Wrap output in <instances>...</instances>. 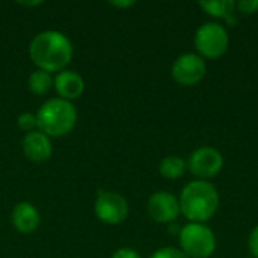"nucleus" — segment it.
<instances>
[{
	"mask_svg": "<svg viewBox=\"0 0 258 258\" xmlns=\"http://www.w3.org/2000/svg\"><path fill=\"white\" fill-rule=\"evenodd\" d=\"M73 54L74 48L71 41L57 30H44L38 33L29 45L32 62L47 73H60L70 63Z\"/></svg>",
	"mask_w": 258,
	"mask_h": 258,
	"instance_id": "nucleus-1",
	"label": "nucleus"
},
{
	"mask_svg": "<svg viewBox=\"0 0 258 258\" xmlns=\"http://www.w3.org/2000/svg\"><path fill=\"white\" fill-rule=\"evenodd\" d=\"M178 203L180 213H183L189 222L206 224L218 212L219 194L212 183L194 180L183 187Z\"/></svg>",
	"mask_w": 258,
	"mask_h": 258,
	"instance_id": "nucleus-2",
	"label": "nucleus"
},
{
	"mask_svg": "<svg viewBox=\"0 0 258 258\" xmlns=\"http://www.w3.org/2000/svg\"><path fill=\"white\" fill-rule=\"evenodd\" d=\"M39 132L48 138H59L68 135L77 122V112L71 101L62 98L47 100L36 113Z\"/></svg>",
	"mask_w": 258,
	"mask_h": 258,
	"instance_id": "nucleus-3",
	"label": "nucleus"
},
{
	"mask_svg": "<svg viewBox=\"0 0 258 258\" xmlns=\"http://www.w3.org/2000/svg\"><path fill=\"white\" fill-rule=\"evenodd\" d=\"M180 246L189 258H209L216 249V236L206 224L189 222L180 230Z\"/></svg>",
	"mask_w": 258,
	"mask_h": 258,
	"instance_id": "nucleus-4",
	"label": "nucleus"
},
{
	"mask_svg": "<svg viewBox=\"0 0 258 258\" xmlns=\"http://www.w3.org/2000/svg\"><path fill=\"white\" fill-rule=\"evenodd\" d=\"M195 48L203 59H219L230 45L227 29L219 23H204L195 32Z\"/></svg>",
	"mask_w": 258,
	"mask_h": 258,
	"instance_id": "nucleus-5",
	"label": "nucleus"
},
{
	"mask_svg": "<svg viewBox=\"0 0 258 258\" xmlns=\"http://www.w3.org/2000/svg\"><path fill=\"white\" fill-rule=\"evenodd\" d=\"M222 168L224 156L212 147L197 148L187 160V169L190 171V174L204 181L216 177L222 171Z\"/></svg>",
	"mask_w": 258,
	"mask_h": 258,
	"instance_id": "nucleus-6",
	"label": "nucleus"
},
{
	"mask_svg": "<svg viewBox=\"0 0 258 258\" xmlns=\"http://www.w3.org/2000/svg\"><path fill=\"white\" fill-rule=\"evenodd\" d=\"M207 73L206 60L198 53H184L178 56L171 68L172 79L181 86L198 85Z\"/></svg>",
	"mask_w": 258,
	"mask_h": 258,
	"instance_id": "nucleus-7",
	"label": "nucleus"
},
{
	"mask_svg": "<svg viewBox=\"0 0 258 258\" xmlns=\"http://www.w3.org/2000/svg\"><path fill=\"white\" fill-rule=\"evenodd\" d=\"M94 212L101 222L116 225L127 218L128 204L125 198L116 192H101L95 200Z\"/></svg>",
	"mask_w": 258,
	"mask_h": 258,
	"instance_id": "nucleus-8",
	"label": "nucleus"
},
{
	"mask_svg": "<svg viewBox=\"0 0 258 258\" xmlns=\"http://www.w3.org/2000/svg\"><path fill=\"white\" fill-rule=\"evenodd\" d=\"M148 215L153 221L159 224H168L178 218L180 203L175 195L166 190H159L153 194L147 204Z\"/></svg>",
	"mask_w": 258,
	"mask_h": 258,
	"instance_id": "nucleus-9",
	"label": "nucleus"
},
{
	"mask_svg": "<svg viewBox=\"0 0 258 258\" xmlns=\"http://www.w3.org/2000/svg\"><path fill=\"white\" fill-rule=\"evenodd\" d=\"M23 151L24 156L35 163L45 162L51 157V142L47 135L39 130H33L27 133L23 139Z\"/></svg>",
	"mask_w": 258,
	"mask_h": 258,
	"instance_id": "nucleus-10",
	"label": "nucleus"
},
{
	"mask_svg": "<svg viewBox=\"0 0 258 258\" xmlns=\"http://www.w3.org/2000/svg\"><path fill=\"white\" fill-rule=\"evenodd\" d=\"M53 85L60 98L67 101L79 98L85 91V80L82 79V76L70 70H62L60 73H57Z\"/></svg>",
	"mask_w": 258,
	"mask_h": 258,
	"instance_id": "nucleus-11",
	"label": "nucleus"
},
{
	"mask_svg": "<svg viewBox=\"0 0 258 258\" xmlns=\"http://www.w3.org/2000/svg\"><path fill=\"white\" fill-rule=\"evenodd\" d=\"M11 221L18 233L29 234L33 233L39 225V212L33 204L21 201L14 207L11 213Z\"/></svg>",
	"mask_w": 258,
	"mask_h": 258,
	"instance_id": "nucleus-12",
	"label": "nucleus"
},
{
	"mask_svg": "<svg viewBox=\"0 0 258 258\" xmlns=\"http://www.w3.org/2000/svg\"><path fill=\"white\" fill-rule=\"evenodd\" d=\"M187 169V163L180 156H168L159 165V172L162 177L168 180H177L184 175Z\"/></svg>",
	"mask_w": 258,
	"mask_h": 258,
	"instance_id": "nucleus-13",
	"label": "nucleus"
},
{
	"mask_svg": "<svg viewBox=\"0 0 258 258\" xmlns=\"http://www.w3.org/2000/svg\"><path fill=\"white\" fill-rule=\"evenodd\" d=\"M200 8L215 17V18H227L228 15H231L234 12L236 8V2L231 0H203L200 2Z\"/></svg>",
	"mask_w": 258,
	"mask_h": 258,
	"instance_id": "nucleus-14",
	"label": "nucleus"
},
{
	"mask_svg": "<svg viewBox=\"0 0 258 258\" xmlns=\"http://www.w3.org/2000/svg\"><path fill=\"white\" fill-rule=\"evenodd\" d=\"M53 77L50 76V73L44 71V70H36L30 74L29 77V89L36 94V95H44L47 94L51 86H53Z\"/></svg>",
	"mask_w": 258,
	"mask_h": 258,
	"instance_id": "nucleus-15",
	"label": "nucleus"
},
{
	"mask_svg": "<svg viewBox=\"0 0 258 258\" xmlns=\"http://www.w3.org/2000/svg\"><path fill=\"white\" fill-rule=\"evenodd\" d=\"M17 124H18V127H20L23 132L30 133V132L35 130V127H38L36 115H33V113H30V112H24V113H21V115L18 116Z\"/></svg>",
	"mask_w": 258,
	"mask_h": 258,
	"instance_id": "nucleus-16",
	"label": "nucleus"
},
{
	"mask_svg": "<svg viewBox=\"0 0 258 258\" xmlns=\"http://www.w3.org/2000/svg\"><path fill=\"white\" fill-rule=\"evenodd\" d=\"M151 258H189L181 249L172 248V246H166V248H160L157 249Z\"/></svg>",
	"mask_w": 258,
	"mask_h": 258,
	"instance_id": "nucleus-17",
	"label": "nucleus"
},
{
	"mask_svg": "<svg viewBox=\"0 0 258 258\" xmlns=\"http://www.w3.org/2000/svg\"><path fill=\"white\" fill-rule=\"evenodd\" d=\"M236 8L239 12L245 14V15H251L258 12V0H240L236 2Z\"/></svg>",
	"mask_w": 258,
	"mask_h": 258,
	"instance_id": "nucleus-18",
	"label": "nucleus"
},
{
	"mask_svg": "<svg viewBox=\"0 0 258 258\" xmlns=\"http://www.w3.org/2000/svg\"><path fill=\"white\" fill-rule=\"evenodd\" d=\"M248 248H249V252L254 255V258H258V225L257 227H254V230H252L251 234H249Z\"/></svg>",
	"mask_w": 258,
	"mask_h": 258,
	"instance_id": "nucleus-19",
	"label": "nucleus"
},
{
	"mask_svg": "<svg viewBox=\"0 0 258 258\" xmlns=\"http://www.w3.org/2000/svg\"><path fill=\"white\" fill-rule=\"evenodd\" d=\"M112 258H142L139 255L138 251L132 249V248H121V249H116L113 252Z\"/></svg>",
	"mask_w": 258,
	"mask_h": 258,
	"instance_id": "nucleus-20",
	"label": "nucleus"
},
{
	"mask_svg": "<svg viewBox=\"0 0 258 258\" xmlns=\"http://www.w3.org/2000/svg\"><path fill=\"white\" fill-rule=\"evenodd\" d=\"M110 5L112 6H115V8H119V9H124V8H130V6H133L135 5V2L133 0H112L110 2Z\"/></svg>",
	"mask_w": 258,
	"mask_h": 258,
	"instance_id": "nucleus-21",
	"label": "nucleus"
},
{
	"mask_svg": "<svg viewBox=\"0 0 258 258\" xmlns=\"http://www.w3.org/2000/svg\"><path fill=\"white\" fill-rule=\"evenodd\" d=\"M41 3H42L41 0H35V2H18V5H23V6H38Z\"/></svg>",
	"mask_w": 258,
	"mask_h": 258,
	"instance_id": "nucleus-22",
	"label": "nucleus"
}]
</instances>
